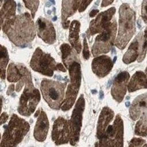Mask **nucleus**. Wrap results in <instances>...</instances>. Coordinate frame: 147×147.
<instances>
[{
    "label": "nucleus",
    "instance_id": "3",
    "mask_svg": "<svg viewBox=\"0 0 147 147\" xmlns=\"http://www.w3.org/2000/svg\"><path fill=\"white\" fill-rule=\"evenodd\" d=\"M30 130V125L16 114L12 115L1 139V147H17Z\"/></svg>",
    "mask_w": 147,
    "mask_h": 147
},
{
    "label": "nucleus",
    "instance_id": "43",
    "mask_svg": "<svg viewBox=\"0 0 147 147\" xmlns=\"http://www.w3.org/2000/svg\"><path fill=\"white\" fill-rule=\"evenodd\" d=\"M0 141H1V134H0Z\"/></svg>",
    "mask_w": 147,
    "mask_h": 147
},
{
    "label": "nucleus",
    "instance_id": "38",
    "mask_svg": "<svg viewBox=\"0 0 147 147\" xmlns=\"http://www.w3.org/2000/svg\"><path fill=\"white\" fill-rule=\"evenodd\" d=\"M2 103H3V100H2V97L0 96V113H1V108H2Z\"/></svg>",
    "mask_w": 147,
    "mask_h": 147
},
{
    "label": "nucleus",
    "instance_id": "30",
    "mask_svg": "<svg viewBox=\"0 0 147 147\" xmlns=\"http://www.w3.org/2000/svg\"><path fill=\"white\" fill-rule=\"evenodd\" d=\"M145 143L146 142L144 140L142 139V138H134L131 140L129 147H142Z\"/></svg>",
    "mask_w": 147,
    "mask_h": 147
},
{
    "label": "nucleus",
    "instance_id": "2",
    "mask_svg": "<svg viewBox=\"0 0 147 147\" xmlns=\"http://www.w3.org/2000/svg\"><path fill=\"white\" fill-rule=\"evenodd\" d=\"M118 34L115 45L123 50L136 32V13L128 3H122L119 9Z\"/></svg>",
    "mask_w": 147,
    "mask_h": 147
},
{
    "label": "nucleus",
    "instance_id": "44",
    "mask_svg": "<svg viewBox=\"0 0 147 147\" xmlns=\"http://www.w3.org/2000/svg\"><path fill=\"white\" fill-rule=\"evenodd\" d=\"M0 77H1V74H0Z\"/></svg>",
    "mask_w": 147,
    "mask_h": 147
},
{
    "label": "nucleus",
    "instance_id": "31",
    "mask_svg": "<svg viewBox=\"0 0 147 147\" xmlns=\"http://www.w3.org/2000/svg\"><path fill=\"white\" fill-rule=\"evenodd\" d=\"M83 55L84 59L85 60H88L90 59V50H89V47L88 44H87V41L86 38H84L83 39Z\"/></svg>",
    "mask_w": 147,
    "mask_h": 147
},
{
    "label": "nucleus",
    "instance_id": "9",
    "mask_svg": "<svg viewBox=\"0 0 147 147\" xmlns=\"http://www.w3.org/2000/svg\"><path fill=\"white\" fill-rule=\"evenodd\" d=\"M59 63L49 54L45 53L37 48L33 54L30 61V67L34 71L48 76H52L54 71L58 69Z\"/></svg>",
    "mask_w": 147,
    "mask_h": 147
},
{
    "label": "nucleus",
    "instance_id": "33",
    "mask_svg": "<svg viewBox=\"0 0 147 147\" xmlns=\"http://www.w3.org/2000/svg\"><path fill=\"white\" fill-rule=\"evenodd\" d=\"M92 1L93 0H82L81 3H80V6L79 7V9H78L80 13L83 12L84 10L86 9L87 6L90 4Z\"/></svg>",
    "mask_w": 147,
    "mask_h": 147
},
{
    "label": "nucleus",
    "instance_id": "13",
    "mask_svg": "<svg viewBox=\"0 0 147 147\" xmlns=\"http://www.w3.org/2000/svg\"><path fill=\"white\" fill-rule=\"evenodd\" d=\"M36 28L40 38L48 44L56 41V31L51 22L43 17H39L36 22Z\"/></svg>",
    "mask_w": 147,
    "mask_h": 147
},
{
    "label": "nucleus",
    "instance_id": "23",
    "mask_svg": "<svg viewBox=\"0 0 147 147\" xmlns=\"http://www.w3.org/2000/svg\"><path fill=\"white\" fill-rule=\"evenodd\" d=\"M17 5L14 0H5L2 8L0 10V30L7 19L15 16Z\"/></svg>",
    "mask_w": 147,
    "mask_h": 147
},
{
    "label": "nucleus",
    "instance_id": "32",
    "mask_svg": "<svg viewBox=\"0 0 147 147\" xmlns=\"http://www.w3.org/2000/svg\"><path fill=\"white\" fill-rule=\"evenodd\" d=\"M142 17L145 24H147V0H143L142 5Z\"/></svg>",
    "mask_w": 147,
    "mask_h": 147
},
{
    "label": "nucleus",
    "instance_id": "34",
    "mask_svg": "<svg viewBox=\"0 0 147 147\" xmlns=\"http://www.w3.org/2000/svg\"><path fill=\"white\" fill-rule=\"evenodd\" d=\"M8 119V115L7 114L6 112H3L2 114L0 116V125H3L5 122L7 121V120Z\"/></svg>",
    "mask_w": 147,
    "mask_h": 147
},
{
    "label": "nucleus",
    "instance_id": "11",
    "mask_svg": "<svg viewBox=\"0 0 147 147\" xmlns=\"http://www.w3.org/2000/svg\"><path fill=\"white\" fill-rule=\"evenodd\" d=\"M52 139L56 145L67 144L70 140L69 120L59 117L54 122Z\"/></svg>",
    "mask_w": 147,
    "mask_h": 147
},
{
    "label": "nucleus",
    "instance_id": "1",
    "mask_svg": "<svg viewBox=\"0 0 147 147\" xmlns=\"http://www.w3.org/2000/svg\"><path fill=\"white\" fill-rule=\"evenodd\" d=\"M2 29L10 41L21 48L28 46L36 36L32 17L28 13L7 19L3 23Z\"/></svg>",
    "mask_w": 147,
    "mask_h": 147
},
{
    "label": "nucleus",
    "instance_id": "8",
    "mask_svg": "<svg viewBox=\"0 0 147 147\" xmlns=\"http://www.w3.org/2000/svg\"><path fill=\"white\" fill-rule=\"evenodd\" d=\"M117 31V23L114 19L109 26L96 38L92 47V54L97 57L110 52L114 45Z\"/></svg>",
    "mask_w": 147,
    "mask_h": 147
},
{
    "label": "nucleus",
    "instance_id": "14",
    "mask_svg": "<svg viewBox=\"0 0 147 147\" xmlns=\"http://www.w3.org/2000/svg\"><path fill=\"white\" fill-rule=\"evenodd\" d=\"M130 75L127 71H121L113 80L111 88V95L118 102H121L127 92V83Z\"/></svg>",
    "mask_w": 147,
    "mask_h": 147
},
{
    "label": "nucleus",
    "instance_id": "41",
    "mask_svg": "<svg viewBox=\"0 0 147 147\" xmlns=\"http://www.w3.org/2000/svg\"><path fill=\"white\" fill-rule=\"evenodd\" d=\"M142 147H147V144H146V143H145V144H144V145H143Z\"/></svg>",
    "mask_w": 147,
    "mask_h": 147
},
{
    "label": "nucleus",
    "instance_id": "28",
    "mask_svg": "<svg viewBox=\"0 0 147 147\" xmlns=\"http://www.w3.org/2000/svg\"><path fill=\"white\" fill-rule=\"evenodd\" d=\"M147 51V27L145 29L144 32L143 33V36L142 38L140 52L139 57L138 58V62H142L144 59Z\"/></svg>",
    "mask_w": 147,
    "mask_h": 147
},
{
    "label": "nucleus",
    "instance_id": "26",
    "mask_svg": "<svg viewBox=\"0 0 147 147\" xmlns=\"http://www.w3.org/2000/svg\"><path fill=\"white\" fill-rule=\"evenodd\" d=\"M140 118L135 127V134L137 136L146 137L147 136V109L142 112Z\"/></svg>",
    "mask_w": 147,
    "mask_h": 147
},
{
    "label": "nucleus",
    "instance_id": "37",
    "mask_svg": "<svg viewBox=\"0 0 147 147\" xmlns=\"http://www.w3.org/2000/svg\"><path fill=\"white\" fill-rule=\"evenodd\" d=\"M98 12H99V10H93L92 12H91L90 13V16L91 17H95L96 15H97L98 13Z\"/></svg>",
    "mask_w": 147,
    "mask_h": 147
},
{
    "label": "nucleus",
    "instance_id": "21",
    "mask_svg": "<svg viewBox=\"0 0 147 147\" xmlns=\"http://www.w3.org/2000/svg\"><path fill=\"white\" fill-rule=\"evenodd\" d=\"M80 24L78 21L74 20L70 24L69 26V41L73 48L76 50L78 54L81 51V43H80L79 38Z\"/></svg>",
    "mask_w": 147,
    "mask_h": 147
},
{
    "label": "nucleus",
    "instance_id": "16",
    "mask_svg": "<svg viewBox=\"0 0 147 147\" xmlns=\"http://www.w3.org/2000/svg\"><path fill=\"white\" fill-rule=\"evenodd\" d=\"M38 115L34 129V137L38 142L45 140L49 130V121L46 113L42 109L36 111L35 116Z\"/></svg>",
    "mask_w": 147,
    "mask_h": 147
},
{
    "label": "nucleus",
    "instance_id": "22",
    "mask_svg": "<svg viewBox=\"0 0 147 147\" xmlns=\"http://www.w3.org/2000/svg\"><path fill=\"white\" fill-rule=\"evenodd\" d=\"M127 88L129 92H134L141 89H147V76L144 72L136 71L131 77Z\"/></svg>",
    "mask_w": 147,
    "mask_h": 147
},
{
    "label": "nucleus",
    "instance_id": "40",
    "mask_svg": "<svg viewBox=\"0 0 147 147\" xmlns=\"http://www.w3.org/2000/svg\"><path fill=\"white\" fill-rule=\"evenodd\" d=\"M98 143H96L95 147H98Z\"/></svg>",
    "mask_w": 147,
    "mask_h": 147
},
{
    "label": "nucleus",
    "instance_id": "35",
    "mask_svg": "<svg viewBox=\"0 0 147 147\" xmlns=\"http://www.w3.org/2000/svg\"><path fill=\"white\" fill-rule=\"evenodd\" d=\"M113 1L114 0H102V3H101V6L106 7L107 6H109V5H111L113 2Z\"/></svg>",
    "mask_w": 147,
    "mask_h": 147
},
{
    "label": "nucleus",
    "instance_id": "18",
    "mask_svg": "<svg viewBox=\"0 0 147 147\" xmlns=\"http://www.w3.org/2000/svg\"><path fill=\"white\" fill-rule=\"evenodd\" d=\"M113 116H114V112L109 107H105L102 109L98 121L97 133H96L98 139H100L104 135Z\"/></svg>",
    "mask_w": 147,
    "mask_h": 147
},
{
    "label": "nucleus",
    "instance_id": "15",
    "mask_svg": "<svg viewBox=\"0 0 147 147\" xmlns=\"http://www.w3.org/2000/svg\"><path fill=\"white\" fill-rule=\"evenodd\" d=\"M113 61L106 55L96 57L92 61V71L99 78H103L109 74L113 66Z\"/></svg>",
    "mask_w": 147,
    "mask_h": 147
},
{
    "label": "nucleus",
    "instance_id": "29",
    "mask_svg": "<svg viewBox=\"0 0 147 147\" xmlns=\"http://www.w3.org/2000/svg\"><path fill=\"white\" fill-rule=\"evenodd\" d=\"M25 6L27 8L30 10L31 16L34 18L35 14L37 11L38 5H39V1L38 0H23Z\"/></svg>",
    "mask_w": 147,
    "mask_h": 147
},
{
    "label": "nucleus",
    "instance_id": "24",
    "mask_svg": "<svg viewBox=\"0 0 147 147\" xmlns=\"http://www.w3.org/2000/svg\"><path fill=\"white\" fill-rule=\"evenodd\" d=\"M24 65L23 64H15L11 63L8 65L7 69V79L11 83L19 82L23 76V69Z\"/></svg>",
    "mask_w": 147,
    "mask_h": 147
},
{
    "label": "nucleus",
    "instance_id": "12",
    "mask_svg": "<svg viewBox=\"0 0 147 147\" xmlns=\"http://www.w3.org/2000/svg\"><path fill=\"white\" fill-rule=\"evenodd\" d=\"M115 13V8L114 7L100 13L95 19L91 22L90 28L87 32V36L90 37V36L102 32L111 24V20Z\"/></svg>",
    "mask_w": 147,
    "mask_h": 147
},
{
    "label": "nucleus",
    "instance_id": "4",
    "mask_svg": "<svg viewBox=\"0 0 147 147\" xmlns=\"http://www.w3.org/2000/svg\"><path fill=\"white\" fill-rule=\"evenodd\" d=\"M65 67L69 70L70 84L68 85L65 98L61 107L63 111H68L72 107L76 101L81 83V67L80 59L70 61L66 65Z\"/></svg>",
    "mask_w": 147,
    "mask_h": 147
},
{
    "label": "nucleus",
    "instance_id": "10",
    "mask_svg": "<svg viewBox=\"0 0 147 147\" xmlns=\"http://www.w3.org/2000/svg\"><path fill=\"white\" fill-rule=\"evenodd\" d=\"M85 101L83 95H81L78 99L73 110L71 119L69 120L70 125V140L71 146H75L79 141L80 133L82 127L83 113L85 110Z\"/></svg>",
    "mask_w": 147,
    "mask_h": 147
},
{
    "label": "nucleus",
    "instance_id": "19",
    "mask_svg": "<svg viewBox=\"0 0 147 147\" xmlns=\"http://www.w3.org/2000/svg\"><path fill=\"white\" fill-rule=\"evenodd\" d=\"M143 36V32H140L134 38L132 43H131L130 46L127 52L123 57V62L126 64H130L134 62L139 57L140 52V46L142 38Z\"/></svg>",
    "mask_w": 147,
    "mask_h": 147
},
{
    "label": "nucleus",
    "instance_id": "6",
    "mask_svg": "<svg viewBox=\"0 0 147 147\" xmlns=\"http://www.w3.org/2000/svg\"><path fill=\"white\" fill-rule=\"evenodd\" d=\"M124 125L121 116L118 114L112 125L108 126L99 139L98 147H123Z\"/></svg>",
    "mask_w": 147,
    "mask_h": 147
},
{
    "label": "nucleus",
    "instance_id": "20",
    "mask_svg": "<svg viewBox=\"0 0 147 147\" xmlns=\"http://www.w3.org/2000/svg\"><path fill=\"white\" fill-rule=\"evenodd\" d=\"M147 109V94H142L134 100L129 109V115L133 120H136L140 116L142 112Z\"/></svg>",
    "mask_w": 147,
    "mask_h": 147
},
{
    "label": "nucleus",
    "instance_id": "17",
    "mask_svg": "<svg viewBox=\"0 0 147 147\" xmlns=\"http://www.w3.org/2000/svg\"><path fill=\"white\" fill-rule=\"evenodd\" d=\"M82 0H63L62 10H61V19L63 28L67 29L69 27L70 22L68 18L70 17L79 9Z\"/></svg>",
    "mask_w": 147,
    "mask_h": 147
},
{
    "label": "nucleus",
    "instance_id": "7",
    "mask_svg": "<svg viewBox=\"0 0 147 147\" xmlns=\"http://www.w3.org/2000/svg\"><path fill=\"white\" fill-rule=\"evenodd\" d=\"M25 88L19 100L18 112L24 116H30L35 111L41 99L39 91L35 88L32 81L26 83Z\"/></svg>",
    "mask_w": 147,
    "mask_h": 147
},
{
    "label": "nucleus",
    "instance_id": "27",
    "mask_svg": "<svg viewBox=\"0 0 147 147\" xmlns=\"http://www.w3.org/2000/svg\"><path fill=\"white\" fill-rule=\"evenodd\" d=\"M9 61V57L7 49L3 45H0V74L1 79L6 78V70L7 65Z\"/></svg>",
    "mask_w": 147,
    "mask_h": 147
},
{
    "label": "nucleus",
    "instance_id": "39",
    "mask_svg": "<svg viewBox=\"0 0 147 147\" xmlns=\"http://www.w3.org/2000/svg\"><path fill=\"white\" fill-rule=\"evenodd\" d=\"M1 5H2V0H0V7L1 6Z\"/></svg>",
    "mask_w": 147,
    "mask_h": 147
},
{
    "label": "nucleus",
    "instance_id": "36",
    "mask_svg": "<svg viewBox=\"0 0 147 147\" xmlns=\"http://www.w3.org/2000/svg\"><path fill=\"white\" fill-rule=\"evenodd\" d=\"M14 90H15V85L13 84V85H10L9 87H8V91H7V95H11L14 92Z\"/></svg>",
    "mask_w": 147,
    "mask_h": 147
},
{
    "label": "nucleus",
    "instance_id": "5",
    "mask_svg": "<svg viewBox=\"0 0 147 147\" xmlns=\"http://www.w3.org/2000/svg\"><path fill=\"white\" fill-rule=\"evenodd\" d=\"M66 83L43 79L41 83V90L43 98L53 109H59L63 102Z\"/></svg>",
    "mask_w": 147,
    "mask_h": 147
},
{
    "label": "nucleus",
    "instance_id": "42",
    "mask_svg": "<svg viewBox=\"0 0 147 147\" xmlns=\"http://www.w3.org/2000/svg\"><path fill=\"white\" fill-rule=\"evenodd\" d=\"M145 72H146V75L147 76V67L146 68V71H145Z\"/></svg>",
    "mask_w": 147,
    "mask_h": 147
},
{
    "label": "nucleus",
    "instance_id": "25",
    "mask_svg": "<svg viewBox=\"0 0 147 147\" xmlns=\"http://www.w3.org/2000/svg\"><path fill=\"white\" fill-rule=\"evenodd\" d=\"M60 49L61 54H62V60L65 66L71 61L79 59V57L77 55L78 53L76 52V50H74L70 45L67 43H63L61 45Z\"/></svg>",
    "mask_w": 147,
    "mask_h": 147
}]
</instances>
